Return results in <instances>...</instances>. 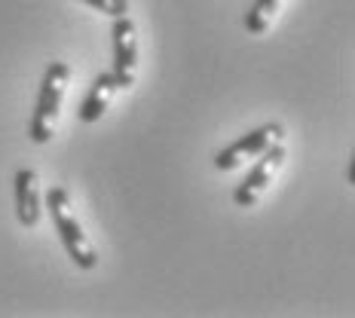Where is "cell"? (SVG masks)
<instances>
[{
	"label": "cell",
	"instance_id": "obj_1",
	"mask_svg": "<svg viewBox=\"0 0 355 318\" xmlns=\"http://www.w3.org/2000/svg\"><path fill=\"white\" fill-rule=\"evenodd\" d=\"M46 211H49V218H53V227H55L58 239H62L71 260L77 263L80 270H95V266H98V251L86 239L83 227H80L77 214H73V202H71L68 190L49 187L46 190Z\"/></svg>",
	"mask_w": 355,
	"mask_h": 318
},
{
	"label": "cell",
	"instance_id": "obj_2",
	"mask_svg": "<svg viewBox=\"0 0 355 318\" xmlns=\"http://www.w3.org/2000/svg\"><path fill=\"white\" fill-rule=\"evenodd\" d=\"M68 80H71V68L64 62H53L46 71H43L37 107H34L31 123H28V138H31L34 144L53 141V125H55L58 110H62L64 92H68Z\"/></svg>",
	"mask_w": 355,
	"mask_h": 318
},
{
	"label": "cell",
	"instance_id": "obj_3",
	"mask_svg": "<svg viewBox=\"0 0 355 318\" xmlns=\"http://www.w3.org/2000/svg\"><path fill=\"white\" fill-rule=\"evenodd\" d=\"M282 135H285L282 123H266L261 129H251L248 135L236 138L233 144H227L224 150L214 153V168H218V172H233V168H239L245 159L261 157L270 144L282 141Z\"/></svg>",
	"mask_w": 355,
	"mask_h": 318
},
{
	"label": "cell",
	"instance_id": "obj_4",
	"mask_svg": "<svg viewBox=\"0 0 355 318\" xmlns=\"http://www.w3.org/2000/svg\"><path fill=\"white\" fill-rule=\"evenodd\" d=\"M282 162H285V147H282V141L270 144L261 153V159H257L254 166L248 168L245 181H242L239 187L233 190V202L239 205V209H254V205L261 202V196L270 190L272 175L279 172V166H282Z\"/></svg>",
	"mask_w": 355,
	"mask_h": 318
},
{
	"label": "cell",
	"instance_id": "obj_5",
	"mask_svg": "<svg viewBox=\"0 0 355 318\" xmlns=\"http://www.w3.org/2000/svg\"><path fill=\"white\" fill-rule=\"evenodd\" d=\"M135 71H138V34L135 21L129 16L114 19V77L120 89L135 86Z\"/></svg>",
	"mask_w": 355,
	"mask_h": 318
},
{
	"label": "cell",
	"instance_id": "obj_6",
	"mask_svg": "<svg viewBox=\"0 0 355 318\" xmlns=\"http://www.w3.org/2000/svg\"><path fill=\"white\" fill-rule=\"evenodd\" d=\"M43 214V199L37 190V175L31 168H19L16 172V218L25 227H37Z\"/></svg>",
	"mask_w": 355,
	"mask_h": 318
},
{
	"label": "cell",
	"instance_id": "obj_7",
	"mask_svg": "<svg viewBox=\"0 0 355 318\" xmlns=\"http://www.w3.org/2000/svg\"><path fill=\"white\" fill-rule=\"evenodd\" d=\"M116 92H120V83H116V77L110 71H101L98 77L92 80V86H89L83 105H80V110H77L80 123H98L101 114L110 107V101H114Z\"/></svg>",
	"mask_w": 355,
	"mask_h": 318
},
{
	"label": "cell",
	"instance_id": "obj_8",
	"mask_svg": "<svg viewBox=\"0 0 355 318\" xmlns=\"http://www.w3.org/2000/svg\"><path fill=\"white\" fill-rule=\"evenodd\" d=\"M279 3L282 0H254V3L248 6V12H245V28L251 34H266V28L272 25V19H276V12H279Z\"/></svg>",
	"mask_w": 355,
	"mask_h": 318
},
{
	"label": "cell",
	"instance_id": "obj_9",
	"mask_svg": "<svg viewBox=\"0 0 355 318\" xmlns=\"http://www.w3.org/2000/svg\"><path fill=\"white\" fill-rule=\"evenodd\" d=\"M80 3L92 6L95 12H105V16H129V0H80Z\"/></svg>",
	"mask_w": 355,
	"mask_h": 318
}]
</instances>
